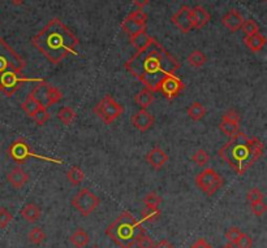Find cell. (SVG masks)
Here are the masks:
<instances>
[{"label": "cell", "instance_id": "6da1fadb", "mask_svg": "<svg viewBox=\"0 0 267 248\" xmlns=\"http://www.w3.org/2000/svg\"><path fill=\"white\" fill-rule=\"evenodd\" d=\"M180 68L177 59L167 51L155 39L149 47L142 51H137L125 63L128 73L137 78L146 86L150 91L157 92L158 85L166 76L175 75Z\"/></svg>", "mask_w": 267, "mask_h": 248}, {"label": "cell", "instance_id": "7a4b0ae2", "mask_svg": "<svg viewBox=\"0 0 267 248\" xmlns=\"http://www.w3.org/2000/svg\"><path fill=\"white\" fill-rule=\"evenodd\" d=\"M33 46L54 65H58L69 55L78 56L80 40L59 18H52L32 39Z\"/></svg>", "mask_w": 267, "mask_h": 248}, {"label": "cell", "instance_id": "3957f363", "mask_svg": "<svg viewBox=\"0 0 267 248\" xmlns=\"http://www.w3.org/2000/svg\"><path fill=\"white\" fill-rule=\"evenodd\" d=\"M263 155V143L257 137H248L242 131L231 137L230 142L219 150V156L236 174L249 170Z\"/></svg>", "mask_w": 267, "mask_h": 248}, {"label": "cell", "instance_id": "277c9868", "mask_svg": "<svg viewBox=\"0 0 267 248\" xmlns=\"http://www.w3.org/2000/svg\"><path fill=\"white\" fill-rule=\"evenodd\" d=\"M26 63L23 57L0 37V92L9 95L23 83V70Z\"/></svg>", "mask_w": 267, "mask_h": 248}, {"label": "cell", "instance_id": "5b68a950", "mask_svg": "<svg viewBox=\"0 0 267 248\" xmlns=\"http://www.w3.org/2000/svg\"><path fill=\"white\" fill-rule=\"evenodd\" d=\"M141 222L135 218L129 212H123L108 228L106 229L107 237L111 238L120 248H132L136 240L145 233Z\"/></svg>", "mask_w": 267, "mask_h": 248}, {"label": "cell", "instance_id": "8992f818", "mask_svg": "<svg viewBox=\"0 0 267 248\" xmlns=\"http://www.w3.org/2000/svg\"><path fill=\"white\" fill-rule=\"evenodd\" d=\"M7 154H8V156L17 164H24L26 160L29 159H38V160H42V161H50V163H55V164H63L61 160L52 159V157H49V156H42V155H37L32 148H30L29 143L26 142L24 138H18L17 140H15V142L12 143V144L8 147Z\"/></svg>", "mask_w": 267, "mask_h": 248}, {"label": "cell", "instance_id": "52a82bcc", "mask_svg": "<svg viewBox=\"0 0 267 248\" xmlns=\"http://www.w3.org/2000/svg\"><path fill=\"white\" fill-rule=\"evenodd\" d=\"M124 108L111 95H106L103 99L94 107V113L101 118L106 125H111L123 114Z\"/></svg>", "mask_w": 267, "mask_h": 248}, {"label": "cell", "instance_id": "ba28073f", "mask_svg": "<svg viewBox=\"0 0 267 248\" xmlns=\"http://www.w3.org/2000/svg\"><path fill=\"white\" fill-rule=\"evenodd\" d=\"M224 181L220 177V174L216 173L214 169L206 168L195 177V185L207 196H213L215 192H218L223 186Z\"/></svg>", "mask_w": 267, "mask_h": 248}, {"label": "cell", "instance_id": "9c48e42d", "mask_svg": "<svg viewBox=\"0 0 267 248\" xmlns=\"http://www.w3.org/2000/svg\"><path fill=\"white\" fill-rule=\"evenodd\" d=\"M99 204H101L99 197L94 192L90 191L89 188L80 190L72 199L73 208L80 212V214H82L83 217L90 216L99 207Z\"/></svg>", "mask_w": 267, "mask_h": 248}, {"label": "cell", "instance_id": "30bf717a", "mask_svg": "<svg viewBox=\"0 0 267 248\" xmlns=\"http://www.w3.org/2000/svg\"><path fill=\"white\" fill-rule=\"evenodd\" d=\"M185 90L184 82L175 75H168L159 82L157 91H161L163 96L168 100H173Z\"/></svg>", "mask_w": 267, "mask_h": 248}, {"label": "cell", "instance_id": "8fae6325", "mask_svg": "<svg viewBox=\"0 0 267 248\" xmlns=\"http://www.w3.org/2000/svg\"><path fill=\"white\" fill-rule=\"evenodd\" d=\"M171 21L175 23L179 28V30L183 33H190L194 29L192 21V14H190V8L188 6L181 7L180 11H177V13H175L171 17Z\"/></svg>", "mask_w": 267, "mask_h": 248}, {"label": "cell", "instance_id": "7c38bea8", "mask_svg": "<svg viewBox=\"0 0 267 248\" xmlns=\"http://www.w3.org/2000/svg\"><path fill=\"white\" fill-rule=\"evenodd\" d=\"M130 122L137 130L145 133L155 123V117L150 112H147L146 109H140L137 113L133 114L132 118H130Z\"/></svg>", "mask_w": 267, "mask_h": 248}, {"label": "cell", "instance_id": "4fadbf2b", "mask_svg": "<svg viewBox=\"0 0 267 248\" xmlns=\"http://www.w3.org/2000/svg\"><path fill=\"white\" fill-rule=\"evenodd\" d=\"M244 18H242L241 13L237 12L236 9H231L228 13H226L221 17V23L224 28H227L231 33H236L241 29L242 23H244Z\"/></svg>", "mask_w": 267, "mask_h": 248}, {"label": "cell", "instance_id": "5bb4252c", "mask_svg": "<svg viewBox=\"0 0 267 248\" xmlns=\"http://www.w3.org/2000/svg\"><path fill=\"white\" fill-rule=\"evenodd\" d=\"M146 161L152 169H161L168 161V155L157 145L146 155Z\"/></svg>", "mask_w": 267, "mask_h": 248}, {"label": "cell", "instance_id": "9a60e30c", "mask_svg": "<svg viewBox=\"0 0 267 248\" xmlns=\"http://www.w3.org/2000/svg\"><path fill=\"white\" fill-rule=\"evenodd\" d=\"M190 14H192V21L193 25H194V29H202L209 23L210 16L209 12L204 8L202 6H197L194 8H190Z\"/></svg>", "mask_w": 267, "mask_h": 248}, {"label": "cell", "instance_id": "2e32d148", "mask_svg": "<svg viewBox=\"0 0 267 248\" xmlns=\"http://www.w3.org/2000/svg\"><path fill=\"white\" fill-rule=\"evenodd\" d=\"M7 180L15 188H21L29 181V174L20 166H15L7 176Z\"/></svg>", "mask_w": 267, "mask_h": 248}, {"label": "cell", "instance_id": "e0dca14e", "mask_svg": "<svg viewBox=\"0 0 267 248\" xmlns=\"http://www.w3.org/2000/svg\"><path fill=\"white\" fill-rule=\"evenodd\" d=\"M121 30H123L125 34H128L129 37H135L138 33L146 32V25L141 22H137V21L132 20V18L126 17L125 20L121 22Z\"/></svg>", "mask_w": 267, "mask_h": 248}, {"label": "cell", "instance_id": "ac0fdd59", "mask_svg": "<svg viewBox=\"0 0 267 248\" xmlns=\"http://www.w3.org/2000/svg\"><path fill=\"white\" fill-rule=\"evenodd\" d=\"M244 43L245 46H247L250 51L257 54V52L261 51V49L264 47V44H266V37H264L263 34H261V33H257V34L245 37Z\"/></svg>", "mask_w": 267, "mask_h": 248}, {"label": "cell", "instance_id": "d6986e66", "mask_svg": "<svg viewBox=\"0 0 267 248\" xmlns=\"http://www.w3.org/2000/svg\"><path fill=\"white\" fill-rule=\"evenodd\" d=\"M50 87H51V85H50L49 82H46L44 80H42V81H40V83H38L34 89L30 91L29 95L32 97H34V99L37 100L40 106L44 107V103H46V97H47V94H49Z\"/></svg>", "mask_w": 267, "mask_h": 248}, {"label": "cell", "instance_id": "ffe728a7", "mask_svg": "<svg viewBox=\"0 0 267 248\" xmlns=\"http://www.w3.org/2000/svg\"><path fill=\"white\" fill-rule=\"evenodd\" d=\"M21 216H23V218L26 222L34 224L39 220L40 208L37 204H34V203L26 204V206L21 209Z\"/></svg>", "mask_w": 267, "mask_h": 248}, {"label": "cell", "instance_id": "44dd1931", "mask_svg": "<svg viewBox=\"0 0 267 248\" xmlns=\"http://www.w3.org/2000/svg\"><path fill=\"white\" fill-rule=\"evenodd\" d=\"M152 40H154V38L150 37L146 32L138 33L135 37H130V43L137 48V51H142L146 47H149L152 43Z\"/></svg>", "mask_w": 267, "mask_h": 248}, {"label": "cell", "instance_id": "7402d4cb", "mask_svg": "<svg viewBox=\"0 0 267 248\" xmlns=\"http://www.w3.org/2000/svg\"><path fill=\"white\" fill-rule=\"evenodd\" d=\"M135 102L141 109L149 108V107L152 104V102H154V92L150 91L149 89L142 90V91H140L137 95H136Z\"/></svg>", "mask_w": 267, "mask_h": 248}, {"label": "cell", "instance_id": "603a6c76", "mask_svg": "<svg viewBox=\"0 0 267 248\" xmlns=\"http://www.w3.org/2000/svg\"><path fill=\"white\" fill-rule=\"evenodd\" d=\"M69 240H71V243H72L76 248H83L89 243V235H87V233L83 230L82 228H78L77 230L71 235Z\"/></svg>", "mask_w": 267, "mask_h": 248}, {"label": "cell", "instance_id": "cb8c5ba5", "mask_svg": "<svg viewBox=\"0 0 267 248\" xmlns=\"http://www.w3.org/2000/svg\"><path fill=\"white\" fill-rule=\"evenodd\" d=\"M187 113L192 120L199 121L206 116V108L199 102H194V103H192L188 107Z\"/></svg>", "mask_w": 267, "mask_h": 248}, {"label": "cell", "instance_id": "d4e9b609", "mask_svg": "<svg viewBox=\"0 0 267 248\" xmlns=\"http://www.w3.org/2000/svg\"><path fill=\"white\" fill-rule=\"evenodd\" d=\"M219 129H220V131L224 135L233 137L240 131V123L233 122V121L230 120H221V122L219 123Z\"/></svg>", "mask_w": 267, "mask_h": 248}, {"label": "cell", "instance_id": "484cf974", "mask_svg": "<svg viewBox=\"0 0 267 248\" xmlns=\"http://www.w3.org/2000/svg\"><path fill=\"white\" fill-rule=\"evenodd\" d=\"M66 180L72 183L73 186H78L85 180V173L78 166H72V168L66 171Z\"/></svg>", "mask_w": 267, "mask_h": 248}, {"label": "cell", "instance_id": "4316f807", "mask_svg": "<svg viewBox=\"0 0 267 248\" xmlns=\"http://www.w3.org/2000/svg\"><path fill=\"white\" fill-rule=\"evenodd\" d=\"M206 56L204 55V52L198 51V49H195L193 51L192 54L188 56V64H189L192 68H201L206 64Z\"/></svg>", "mask_w": 267, "mask_h": 248}, {"label": "cell", "instance_id": "83f0119b", "mask_svg": "<svg viewBox=\"0 0 267 248\" xmlns=\"http://www.w3.org/2000/svg\"><path fill=\"white\" fill-rule=\"evenodd\" d=\"M58 120H60L64 125H71L76 118V112L71 107H63L56 114Z\"/></svg>", "mask_w": 267, "mask_h": 248}, {"label": "cell", "instance_id": "f1b7e54d", "mask_svg": "<svg viewBox=\"0 0 267 248\" xmlns=\"http://www.w3.org/2000/svg\"><path fill=\"white\" fill-rule=\"evenodd\" d=\"M162 212L158 207H146L142 211V222H154L161 217Z\"/></svg>", "mask_w": 267, "mask_h": 248}, {"label": "cell", "instance_id": "f546056e", "mask_svg": "<svg viewBox=\"0 0 267 248\" xmlns=\"http://www.w3.org/2000/svg\"><path fill=\"white\" fill-rule=\"evenodd\" d=\"M40 104L38 103L37 100L34 99V97H32L30 95H28L26 96V99L24 100V103L21 104V108H23V111L25 112L29 117H32L33 114H34V112L37 111L38 108H39Z\"/></svg>", "mask_w": 267, "mask_h": 248}, {"label": "cell", "instance_id": "4dcf8cb0", "mask_svg": "<svg viewBox=\"0 0 267 248\" xmlns=\"http://www.w3.org/2000/svg\"><path fill=\"white\" fill-rule=\"evenodd\" d=\"M61 99H63V92H61L59 89H56V87H52V86H51V87H50V90H49V94H47L44 107H46V108H49V107L54 106L55 103L60 102Z\"/></svg>", "mask_w": 267, "mask_h": 248}, {"label": "cell", "instance_id": "1f68e13d", "mask_svg": "<svg viewBox=\"0 0 267 248\" xmlns=\"http://www.w3.org/2000/svg\"><path fill=\"white\" fill-rule=\"evenodd\" d=\"M28 238H29V240L33 243V244L39 245L44 242V239H46V233H44L42 228H34L30 230Z\"/></svg>", "mask_w": 267, "mask_h": 248}, {"label": "cell", "instance_id": "d6a6232c", "mask_svg": "<svg viewBox=\"0 0 267 248\" xmlns=\"http://www.w3.org/2000/svg\"><path fill=\"white\" fill-rule=\"evenodd\" d=\"M32 118L38 123V125L42 126L50 120V113H49V111H47L46 107L39 106V108L34 112V114L32 116Z\"/></svg>", "mask_w": 267, "mask_h": 248}, {"label": "cell", "instance_id": "836d02e7", "mask_svg": "<svg viewBox=\"0 0 267 248\" xmlns=\"http://www.w3.org/2000/svg\"><path fill=\"white\" fill-rule=\"evenodd\" d=\"M241 30L245 34V37H249V35L259 33V25L254 20H247L244 21V23H242Z\"/></svg>", "mask_w": 267, "mask_h": 248}, {"label": "cell", "instance_id": "e575fe53", "mask_svg": "<svg viewBox=\"0 0 267 248\" xmlns=\"http://www.w3.org/2000/svg\"><path fill=\"white\" fill-rule=\"evenodd\" d=\"M192 160L198 166H205V165H207V164H209L210 155L207 154V152L205 151V150H198V151H197L194 155H193Z\"/></svg>", "mask_w": 267, "mask_h": 248}, {"label": "cell", "instance_id": "d590c367", "mask_svg": "<svg viewBox=\"0 0 267 248\" xmlns=\"http://www.w3.org/2000/svg\"><path fill=\"white\" fill-rule=\"evenodd\" d=\"M12 220H13V216H12L11 212L4 207H2L0 208V229H6L12 222Z\"/></svg>", "mask_w": 267, "mask_h": 248}, {"label": "cell", "instance_id": "8d00e7d4", "mask_svg": "<svg viewBox=\"0 0 267 248\" xmlns=\"http://www.w3.org/2000/svg\"><path fill=\"white\" fill-rule=\"evenodd\" d=\"M136 244L138 245V248H152L155 243L152 242L151 238H150L146 231H145V233H142V234L137 238Z\"/></svg>", "mask_w": 267, "mask_h": 248}, {"label": "cell", "instance_id": "74e56055", "mask_svg": "<svg viewBox=\"0 0 267 248\" xmlns=\"http://www.w3.org/2000/svg\"><path fill=\"white\" fill-rule=\"evenodd\" d=\"M162 203V197L159 196L155 192H149L147 195H145L144 197V204L146 207H158Z\"/></svg>", "mask_w": 267, "mask_h": 248}, {"label": "cell", "instance_id": "f35d334b", "mask_svg": "<svg viewBox=\"0 0 267 248\" xmlns=\"http://www.w3.org/2000/svg\"><path fill=\"white\" fill-rule=\"evenodd\" d=\"M250 209H252V212H253V214H254V216L259 217L267 211V206H266V203H264L263 200H258V202L250 203Z\"/></svg>", "mask_w": 267, "mask_h": 248}, {"label": "cell", "instance_id": "ab89813d", "mask_svg": "<svg viewBox=\"0 0 267 248\" xmlns=\"http://www.w3.org/2000/svg\"><path fill=\"white\" fill-rule=\"evenodd\" d=\"M235 245L237 248H252V245H253L252 237L248 235L247 233H241V235H240V238H238Z\"/></svg>", "mask_w": 267, "mask_h": 248}, {"label": "cell", "instance_id": "60d3db41", "mask_svg": "<svg viewBox=\"0 0 267 248\" xmlns=\"http://www.w3.org/2000/svg\"><path fill=\"white\" fill-rule=\"evenodd\" d=\"M240 235H241V230H240L238 228H231L228 229L227 233H226V238H227V240L231 243V244H236V242H237V239L240 238Z\"/></svg>", "mask_w": 267, "mask_h": 248}, {"label": "cell", "instance_id": "b9f144b4", "mask_svg": "<svg viewBox=\"0 0 267 248\" xmlns=\"http://www.w3.org/2000/svg\"><path fill=\"white\" fill-rule=\"evenodd\" d=\"M264 195L263 192L259 190V188H252L249 190V192L247 194V199L249 203H254V202H258V200H263Z\"/></svg>", "mask_w": 267, "mask_h": 248}, {"label": "cell", "instance_id": "7bdbcfd3", "mask_svg": "<svg viewBox=\"0 0 267 248\" xmlns=\"http://www.w3.org/2000/svg\"><path fill=\"white\" fill-rule=\"evenodd\" d=\"M128 17L132 18V20H135V21H137V22L145 23V25L147 23V14L145 13L142 9H137V11L132 12V13L128 14Z\"/></svg>", "mask_w": 267, "mask_h": 248}, {"label": "cell", "instance_id": "ee69618b", "mask_svg": "<svg viewBox=\"0 0 267 248\" xmlns=\"http://www.w3.org/2000/svg\"><path fill=\"white\" fill-rule=\"evenodd\" d=\"M221 120H230V121H233V122L240 123V120H241V116H240V113H238V112L236 111V109H228V111L224 112Z\"/></svg>", "mask_w": 267, "mask_h": 248}, {"label": "cell", "instance_id": "f6af8a7d", "mask_svg": "<svg viewBox=\"0 0 267 248\" xmlns=\"http://www.w3.org/2000/svg\"><path fill=\"white\" fill-rule=\"evenodd\" d=\"M190 248H213V247H211L206 240L201 238V239H198L197 242H194V244H193Z\"/></svg>", "mask_w": 267, "mask_h": 248}, {"label": "cell", "instance_id": "bcb514c9", "mask_svg": "<svg viewBox=\"0 0 267 248\" xmlns=\"http://www.w3.org/2000/svg\"><path fill=\"white\" fill-rule=\"evenodd\" d=\"M152 248H173V245L171 244L168 240L163 239V240H161V242L157 243V244H154V247Z\"/></svg>", "mask_w": 267, "mask_h": 248}, {"label": "cell", "instance_id": "7dc6e473", "mask_svg": "<svg viewBox=\"0 0 267 248\" xmlns=\"http://www.w3.org/2000/svg\"><path fill=\"white\" fill-rule=\"evenodd\" d=\"M133 3L138 7L140 9H142L144 7H146L150 3V0H132Z\"/></svg>", "mask_w": 267, "mask_h": 248}, {"label": "cell", "instance_id": "c3c4849f", "mask_svg": "<svg viewBox=\"0 0 267 248\" xmlns=\"http://www.w3.org/2000/svg\"><path fill=\"white\" fill-rule=\"evenodd\" d=\"M11 2H12V4H15V6H21L25 0H11Z\"/></svg>", "mask_w": 267, "mask_h": 248}, {"label": "cell", "instance_id": "681fc988", "mask_svg": "<svg viewBox=\"0 0 267 248\" xmlns=\"http://www.w3.org/2000/svg\"><path fill=\"white\" fill-rule=\"evenodd\" d=\"M221 248H237V247H236L235 244H231V243H230V244H226V245H223V247H221Z\"/></svg>", "mask_w": 267, "mask_h": 248}, {"label": "cell", "instance_id": "f907efd6", "mask_svg": "<svg viewBox=\"0 0 267 248\" xmlns=\"http://www.w3.org/2000/svg\"><path fill=\"white\" fill-rule=\"evenodd\" d=\"M92 248H99V247H97V245H94V247H92Z\"/></svg>", "mask_w": 267, "mask_h": 248}, {"label": "cell", "instance_id": "816d5d0a", "mask_svg": "<svg viewBox=\"0 0 267 248\" xmlns=\"http://www.w3.org/2000/svg\"><path fill=\"white\" fill-rule=\"evenodd\" d=\"M263 2H264V0H263Z\"/></svg>", "mask_w": 267, "mask_h": 248}]
</instances>
